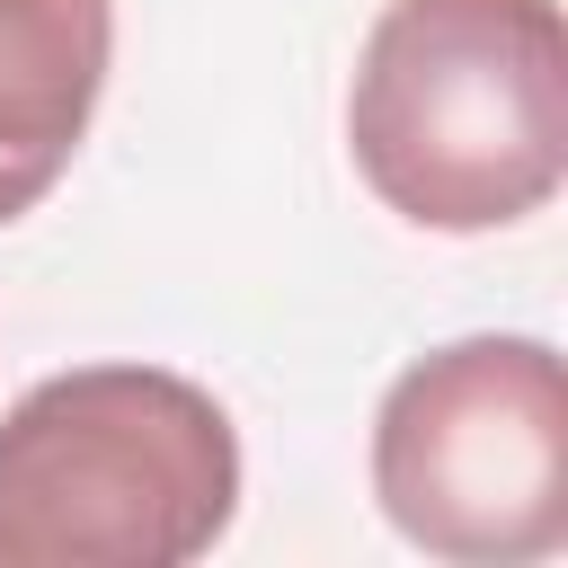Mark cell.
Listing matches in <instances>:
<instances>
[{
  "mask_svg": "<svg viewBox=\"0 0 568 568\" xmlns=\"http://www.w3.org/2000/svg\"><path fill=\"white\" fill-rule=\"evenodd\" d=\"M346 151L417 231H506L568 178L559 0H382L346 80Z\"/></svg>",
  "mask_w": 568,
  "mask_h": 568,
  "instance_id": "1",
  "label": "cell"
},
{
  "mask_svg": "<svg viewBox=\"0 0 568 568\" xmlns=\"http://www.w3.org/2000/svg\"><path fill=\"white\" fill-rule=\"evenodd\" d=\"M240 515V435L160 364H71L0 417V568H186Z\"/></svg>",
  "mask_w": 568,
  "mask_h": 568,
  "instance_id": "2",
  "label": "cell"
},
{
  "mask_svg": "<svg viewBox=\"0 0 568 568\" xmlns=\"http://www.w3.org/2000/svg\"><path fill=\"white\" fill-rule=\"evenodd\" d=\"M373 497L453 568H524L568 541V364L541 337H453L373 408Z\"/></svg>",
  "mask_w": 568,
  "mask_h": 568,
  "instance_id": "3",
  "label": "cell"
},
{
  "mask_svg": "<svg viewBox=\"0 0 568 568\" xmlns=\"http://www.w3.org/2000/svg\"><path fill=\"white\" fill-rule=\"evenodd\" d=\"M115 53V0H0V222L71 169Z\"/></svg>",
  "mask_w": 568,
  "mask_h": 568,
  "instance_id": "4",
  "label": "cell"
}]
</instances>
